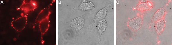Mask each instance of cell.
Wrapping results in <instances>:
<instances>
[{
    "label": "cell",
    "mask_w": 172,
    "mask_h": 45,
    "mask_svg": "<svg viewBox=\"0 0 172 45\" xmlns=\"http://www.w3.org/2000/svg\"><path fill=\"white\" fill-rule=\"evenodd\" d=\"M107 9L104 8L99 11L97 14L95 21H100L105 18L107 15Z\"/></svg>",
    "instance_id": "6"
},
{
    "label": "cell",
    "mask_w": 172,
    "mask_h": 45,
    "mask_svg": "<svg viewBox=\"0 0 172 45\" xmlns=\"http://www.w3.org/2000/svg\"><path fill=\"white\" fill-rule=\"evenodd\" d=\"M140 2H141V3H146L147 2H148V1H140Z\"/></svg>",
    "instance_id": "10"
},
{
    "label": "cell",
    "mask_w": 172,
    "mask_h": 45,
    "mask_svg": "<svg viewBox=\"0 0 172 45\" xmlns=\"http://www.w3.org/2000/svg\"><path fill=\"white\" fill-rule=\"evenodd\" d=\"M85 23V18L84 16L77 17L73 20L71 22V28L76 31H79L83 27Z\"/></svg>",
    "instance_id": "3"
},
{
    "label": "cell",
    "mask_w": 172,
    "mask_h": 45,
    "mask_svg": "<svg viewBox=\"0 0 172 45\" xmlns=\"http://www.w3.org/2000/svg\"><path fill=\"white\" fill-rule=\"evenodd\" d=\"M165 26V23L164 19H161L156 21L155 27L156 31L158 34L163 32Z\"/></svg>",
    "instance_id": "5"
},
{
    "label": "cell",
    "mask_w": 172,
    "mask_h": 45,
    "mask_svg": "<svg viewBox=\"0 0 172 45\" xmlns=\"http://www.w3.org/2000/svg\"><path fill=\"white\" fill-rule=\"evenodd\" d=\"M165 11L164 8H162L158 10L155 14L152 19V22H155L162 19L165 15Z\"/></svg>",
    "instance_id": "4"
},
{
    "label": "cell",
    "mask_w": 172,
    "mask_h": 45,
    "mask_svg": "<svg viewBox=\"0 0 172 45\" xmlns=\"http://www.w3.org/2000/svg\"><path fill=\"white\" fill-rule=\"evenodd\" d=\"M94 6V4L91 2L83 3L79 7V9L84 10H88L92 9Z\"/></svg>",
    "instance_id": "9"
},
{
    "label": "cell",
    "mask_w": 172,
    "mask_h": 45,
    "mask_svg": "<svg viewBox=\"0 0 172 45\" xmlns=\"http://www.w3.org/2000/svg\"><path fill=\"white\" fill-rule=\"evenodd\" d=\"M89 1H82V2H83V3H86V2H89Z\"/></svg>",
    "instance_id": "11"
},
{
    "label": "cell",
    "mask_w": 172,
    "mask_h": 45,
    "mask_svg": "<svg viewBox=\"0 0 172 45\" xmlns=\"http://www.w3.org/2000/svg\"><path fill=\"white\" fill-rule=\"evenodd\" d=\"M107 27V23L105 19H103L99 21L98 25V28L99 33L100 34H101L105 31Z\"/></svg>",
    "instance_id": "7"
},
{
    "label": "cell",
    "mask_w": 172,
    "mask_h": 45,
    "mask_svg": "<svg viewBox=\"0 0 172 45\" xmlns=\"http://www.w3.org/2000/svg\"><path fill=\"white\" fill-rule=\"evenodd\" d=\"M27 17V16H25L15 20L12 22V26L18 32L22 31L26 25Z\"/></svg>",
    "instance_id": "1"
},
{
    "label": "cell",
    "mask_w": 172,
    "mask_h": 45,
    "mask_svg": "<svg viewBox=\"0 0 172 45\" xmlns=\"http://www.w3.org/2000/svg\"><path fill=\"white\" fill-rule=\"evenodd\" d=\"M143 23V19L141 17H137L128 22V27L134 31H137L141 28Z\"/></svg>",
    "instance_id": "2"
},
{
    "label": "cell",
    "mask_w": 172,
    "mask_h": 45,
    "mask_svg": "<svg viewBox=\"0 0 172 45\" xmlns=\"http://www.w3.org/2000/svg\"><path fill=\"white\" fill-rule=\"evenodd\" d=\"M152 4L149 2H147L144 3H141L139 4L137 7V8L141 10H147L150 9L152 7Z\"/></svg>",
    "instance_id": "8"
}]
</instances>
